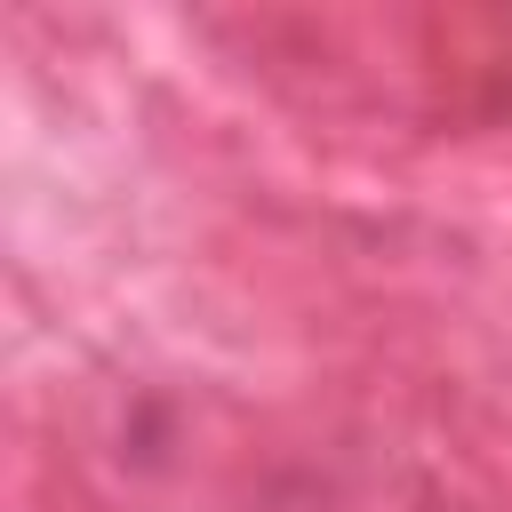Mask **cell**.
Instances as JSON below:
<instances>
[]
</instances>
